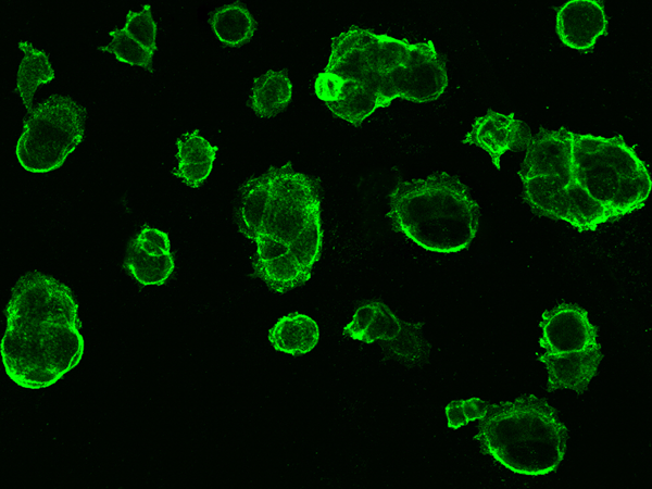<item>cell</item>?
<instances>
[{
    "mask_svg": "<svg viewBox=\"0 0 652 489\" xmlns=\"http://www.w3.org/2000/svg\"><path fill=\"white\" fill-rule=\"evenodd\" d=\"M174 267L168 235L155 227H142L127 251L126 268L131 277L142 286H161Z\"/></svg>",
    "mask_w": 652,
    "mask_h": 489,
    "instance_id": "obj_10",
    "label": "cell"
},
{
    "mask_svg": "<svg viewBox=\"0 0 652 489\" xmlns=\"http://www.w3.org/2000/svg\"><path fill=\"white\" fill-rule=\"evenodd\" d=\"M450 428L478 422L475 439L481 449L513 473L542 476L564 459L567 429L546 401L535 397L488 404L479 398L446 406Z\"/></svg>",
    "mask_w": 652,
    "mask_h": 489,
    "instance_id": "obj_5",
    "label": "cell"
},
{
    "mask_svg": "<svg viewBox=\"0 0 652 489\" xmlns=\"http://www.w3.org/2000/svg\"><path fill=\"white\" fill-rule=\"evenodd\" d=\"M17 47L24 57L17 71L16 91L28 111L34 108L33 99L37 88L51 83L54 72L46 52L28 41H18Z\"/></svg>",
    "mask_w": 652,
    "mask_h": 489,
    "instance_id": "obj_16",
    "label": "cell"
},
{
    "mask_svg": "<svg viewBox=\"0 0 652 489\" xmlns=\"http://www.w3.org/2000/svg\"><path fill=\"white\" fill-rule=\"evenodd\" d=\"M448 72L432 40L412 43L353 26L331 38L314 93L336 117L361 125L394 99L429 103L448 88Z\"/></svg>",
    "mask_w": 652,
    "mask_h": 489,
    "instance_id": "obj_2",
    "label": "cell"
},
{
    "mask_svg": "<svg viewBox=\"0 0 652 489\" xmlns=\"http://www.w3.org/2000/svg\"><path fill=\"white\" fill-rule=\"evenodd\" d=\"M84 350L71 289L42 273L21 278L7 306L0 343L8 377L25 389L48 388L79 364Z\"/></svg>",
    "mask_w": 652,
    "mask_h": 489,
    "instance_id": "obj_4",
    "label": "cell"
},
{
    "mask_svg": "<svg viewBox=\"0 0 652 489\" xmlns=\"http://www.w3.org/2000/svg\"><path fill=\"white\" fill-rule=\"evenodd\" d=\"M292 98V83L287 73L268 70L251 87L250 104L260 117H271L284 110Z\"/></svg>",
    "mask_w": 652,
    "mask_h": 489,
    "instance_id": "obj_15",
    "label": "cell"
},
{
    "mask_svg": "<svg viewBox=\"0 0 652 489\" xmlns=\"http://www.w3.org/2000/svg\"><path fill=\"white\" fill-rule=\"evenodd\" d=\"M122 28L143 48L155 52L156 23L151 14L150 4H145L140 11H129Z\"/></svg>",
    "mask_w": 652,
    "mask_h": 489,
    "instance_id": "obj_19",
    "label": "cell"
},
{
    "mask_svg": "<svg viewBox=\"0 0 652 489\" xmlns=\"http://www.w3.org/2000/svg\"><path fill=\"white\" fill-rule=\"evenodd\" d=\"M540 361L546 366L551 390L582 391L597 374L601 352L597 330L586 310L559 304L540 321Z\"/></svg>",
    "mask_w": 652,
    "mask_h": 489,
    "instance_id": "obj_7",
    "label": "cell"
},
{
    "mask_svg": "<svg viewBox=\"0 0 652 489\" xmlns=\"http://www.w3.org/2000/svg\"><path fill=\"white\" fill-rule=\"evenodd\" d=\"M83 134L82 106L67 96L52 95L28 110L15 147L17 162L30 173L52 172L74 152Z\"/></svg>",
    "mask_w": 652,
    "mask_h": 489,
    "instance_id": "obj_8",
    "label": "cell"
},
{
    "mask_svg": "<svg viewBox=\"0 0 652 489\" xmlns=\"http://www.w3.org/2000/svg\"><path fill=\"white\" fill-rule=\"evenodd\" d=\"M343 333L365 343L385 342L396 355L414 360L424 351L418 326L401 321L385 303L372 300L356 308Z\"/></svg>",
    "mask_w": 652,
    "mask_h": 489,
    "instance_id": "obj_9",
    "label": "cell"
},
{
    "mask_svg": "<svg viewBox=\"0 0 652 489\" xmlns=\"http://www.w3.org/2000/svg\"><path fill=\"white\" fill-rule=\"evenodd\" d=\"M216 38L228 47H239L255 33V22L250 11L238 2L215 10L210 20Z\"/></svg>",
    "mask_w": 652,
    "mask_h": 489,
    "instance_id": "obj_17",
    "label": "cell"
},
{
    "mask_svg": "<svg viewBox=\"0 0 652 489\" xmlns=\"http://www.w3.org/2000/svg\"><path fill=\"white\" fill-rule=\"evenodd\" d=\"M524 141V198L543 216L592 231L641 209L650 197L648 166L619 135L557 128Z\"/></svg>",
    "mask_w": 652,
    "mask_h": 489,
    "instance_id": "obj_1",
    "label": "cell"
},
{
    "mask_svg": "<svg viewBox=\"0 0 652 489\" xmlns=\"http://www.w3.org/2000/svg\"><path fill=\"white\" fill-rule=\"evenodd\" d=\"M319 340L317 322L303 313L281 316L269 329L268 341L279 352L304 355L315 349Z\"/></svg>",
    "mask_w": 652,
    "mask_h": 489,
    "instance_id": "obj_14",
    "label": "cell"
},
{
    "mask_svg": "<svg viewBox=\"0 0 652 489\" xmlns=\"http://www.w3.org/2000/svg\"><path fill=\"white\" fill-rule=\"evenodd\" d=\"M555 28L564 46L586 51L606 33L607 16L600 1H567L556 11Z\"/></svg>",
    "mask_w": 652,
    "mask_h": 489,
    "instance_id": "obj_11",
    "label": "cell"
},
{
    "mask_svg": "<svg viewBox=\"0 0 652 489\" xmlns=\"http://www.w3.org/2000/svg\"><path fill=\"white\" fill-rule=\"evenodd\" d=\"M239 230L256 244L254 274L284 293L309 281L323 247L316 181L291 163L272 166L242 187Z\"/></svg>",
    "mask_w": 652,
    "mask_h": 489,
    "instance_id": "obj_3",
    "label": "cell"
},
{
    "mask_svg": "<svg viewBox=\"0 0 652 489\" xmlns=\"http://www.w3.org/2000/svg\"><path fill=\"white\" fill-rule=\"evenodd\" d=\"M109 36L111 42L100 47L101 51L114 55L118 61L130 66L151 70L154 53L143 48L123 28L111 30Z\"/></svg>",
    "mask_w": 652,
    "mask_h": 489,
    "instance_id": "obj_18",
    "label": "cell"
},
{
    "mask_svg": "<svg viewBox=\"0 0 652 489\" xmlns=\"http://www.w3.org/2000/svg\"><path fill=\"white\" fill-rule=\"evenodd\" d=\"M524 139L523 124L515 114L489 112L474 121L463 142L486 151L494 167L500 170L503 154L516 148Z\"/></svg>",
    "mask_w": 652,
    "mask_h": 489,
    "instance_id": "obj_12",
    "label": "cell"
},
{
    "mask_svg": "<svg viewBox=\"0 0 652 489\" xmlns=\"http://www.w3.org/2000/svg\"><path fill=\"white\" fill-rule=\"evenodd\" d=\"M217 147L198 130L185 133L177 140V168L174 174L191 188L200 187L211 175Z\"/></svg>",
    "mask_w": 652,
    "mask_h": 489,
    "instance_id": "obj_13",
    "label": "cell"
},
{
    "mask_svg": "<svg viewBox=\"0 0 652 489\" xmlns=\"http://www.w3.org/2000/svg\"><path fill=\"white\" fill-rule=\"evenodd\" d=\"M396 228L418 247L455 253L471 246L479 225L478 204L448 173L399 181L389 195Z\"/></svg>",
    "mask_w": 652,
    "mask_h": 489,
    "instance_id": "obj_6",
    "label": "cell"
}]
</instances>
